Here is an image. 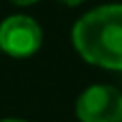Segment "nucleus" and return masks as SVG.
Listing matches in <instances>:
<instances>
[{
    "label": "nucleus",
    "mask_w": 122,
    "mask_h": 122,
    "mask_svg": "<svg viewBox=\"0 0 122 122\" xmlns=\"http://www.w3.org/2000/svg\"><path fill=\"white\" fill-rule=\"evenodd\" d=\"M75 112L81 122H122V92L105 84L90 86L77 99Z\"/></svg>",
    "instance_id": "2"
},
{
    "label": "nucleus",
    "mask_w": 122,
    "mask_h": 122,
    "mask_svg": "<svg viewBox=\"0 0 122 122\" xmlns=\"http://www.w3.org/2000/svg\"><path fill=\"white\" fill-rule=\"evenodd\" d=\"M0 122H24V120H15V118H6V120H0Z\"/></svg>",
    "instance_id": "6"
},
{
    "label": "nucleus",
    "mask_w": 122,
    "mask_h": 122,
    "mask_svg": "<svg viewBox=\"0 0 122 122\" xmlns=\"http://www.w3.org/2000/svg\"><path fill=\"white\" fill-rule=\"evenodd\" d=\"M73 45L86 62L122 71V4H105L79 17Z\"/></svg>",
    "instance_id": "1"
},
{
    "label": "nucleus",
    "mask_w": 122,
    "mask_h": 122,
    "mask_svg": "<svg viewBox=\"0 0 122 122\" xmlns=\"http://www.w3.org/2000/svg\"><path fill=\"white\" fill-rule=\"evenodd\" d=\"M9 2L19 4V6H26V4H34V2H39V0H9Z\"/></svg>",
    "instance_id": "4"
},
{
    "label": "nucleus",
    "mask_w": 122,
    "mask_h": 122,
    "mask_svg": "<svg viewBox=\"0 0 122 122\" xmlns=\"http://www.w3.org/2000/svg\"><path fill=\"white\" fill-rule=\"evenodd\" d=\"M60 2H64L66 6H77V4H81L84 0H60Z\"/></svg>",
    "instance_id": "5"
},
{
    "label": "nucleus",
    "mask_w": 122,
    "mask_h": 122,
    "mask_svg": "<svg viewBox=\"0 0 122 122\" xmlns=\"http://www.w3.org/2000/svg\"><path fill=\"white\" fill-rule=\"evenodd\" d=\"M41 26L28 15H11L0 24V49L9 56H32L41 47Z\"/></svg>",
    "instance_id": "3"
}]
</instances>
